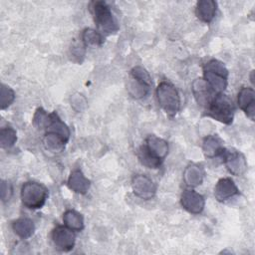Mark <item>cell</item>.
<instances>
[{"label":"cell","mask_w":255,"mask_h":255,"mask_svg":"<svg viewBox=\"0 0 255 255\" xmlns=\"http://www.w3.org/2000/svg\"><path fill=\"white\" fill-rule=\"evenodd\" d=\"M90 11L101 34H115L119 30V23L110 6L105 1H93L90 3Z\"/></svg>","instance_id":"6da1fadb"},{"label":"cell","mask_w":255,"mask_h":255,"mask_svg":"<svg viewBox=\"0 0 255 255\" xmlns=\"http://www.w3.org/2000/svg\"><path fill=\"white\" fill-rule=\"evenodd\" d=\"M228 70L219 60H209L203 66V79L216 93L221 94L227 87Z\"/></svg>","instance_id":"7a4b0ae2"},{"label":"cell","mask_w":255,"mask_h":255,"mask_svg":"<svg viewBox=\"0 0 255 255\" xmlns=\"http://www.w3.org/2000/svg\"><path fill=\"white\" fill-rule=\"evenodd\" d=\"M156 99L160 108L169 117H174L180 109V96L177 89L169 82L163 81L156 88Z\"/></svg>","instance_id":"3957f363"},{"label":"cell","mask_w":255,"mask_h":255,"mask_svg":"<svg viewBox=\"0 0 255 255\" xmlns=\"http://www.w3.org/2000/svg\"><path fill=\"white\" fill-rule=\"evenodd\" d=\"M207 109V116L225 125H230L233 122L235 108L232 100L223 93L217 94Z\"/></svg>","instance_id":"277c9868"},{"label":"cell","mask_w":255,"mask_h":255,"mask_svg":"<svg viewBox=\"0 0 255 255\" xmlns=\"http://www.w3.org/2000/svg\"><path fill=\"white\" fill-rule=\"evenodd\" d=\"M21 201L29 209L41 208L48 197L47 188L36 181H27L21 187Z\"/></svg>","instance_id":"5b68a950"},{"label":"cell","mask_w":255,"mask_h":255,"mask_svg":"<svg viewBox=\"0 0 255 255\" xmlns=\"http://www.w3.org/2000/svg\"><path fill=\"white\" fill-rule=\"evenodd\" d=\"M74 232L75 231L65 225L56 226L51 233V238L55 247L62 252L72 250L76 242V235Z\"/></svg>","instance_id":"8992f818"},{"label":"cell","mask_w":255,"mask_h":255,"mask_svg":"<svg viewBox=\"0 0 255 255\" xmlns=\"http://www.w3.org/2000/svg\"><path fill=\"white\" fill-rule=\"evenodd\" d=\"M221 156L223 157V162L227 170L235 175L239 176L245 173L247 170V161L243 153L235 149H224Z\"/></svg>","instance_id":"52a82bcc"},{"label":"cell","mask_w":255,"mask_h":255,"mask_svg":"<svg viewBox=\"0 0 255 255\" xmlns=\"http://www.w3.org/2000/svg\"><path fill=\"white\" fill-rule=\"evenodd\" d=\"M131 189L138 198L148 200L155 195L156 185L147 175L136 174L131 179Z\"/></svg>","instance_id":"ba28073f"},{"label":"cell","mask_w":255,"mask_h":255,"mask_svg":"<svg viewBox=\"0 0 255 255\" xmlns=\"http://www.w3.org/2000/svg\"><path fill=\"white\" fill-rule=\"evenodd\" d=\"M181 206L192 214H199L203 211L205 206V199L203 195L193 189H185L180 195Z\"/></svg>","instance_id":"9c48e42d"},{"label":"cell","mask_w":255,"mask_h":255,"mask_svg":"<svg viewBox=\"0 0 255 255\" xmlns=\"http://www.w3.org/2000/svg\"><path fill=\"white\" fill-rule=\"evenodd\" d=\"M192 93L196 103L207 108L213 98L217 95L204 81L203 78H197L192 83Z\"/></svg>","instance_id":"30bf717a"},{"label":"cell","mask_w":255,"mask_h":255,"mask_svg":"<svg viewBox=\"0 0 255 255\" xmlns=\"http://www.w3.org/2000/svg\"><path fill=\"white\" fill-rule=\"evenodd\" d=\"M143 146L158 161L162 162L168 153V143L165 139L154 134L146 136Z\"/></svg>","instance_id":"8fae6325"},{"label":"cell","mask_w":255,"mask_h":255,"mask_svg":"<svg viewBox=\"0 0 255 255\" xmlns=\"http://www.w3.org/2000/svg\"><path fill=\"white\" fill-rule=\"evenodd\" d=\"M237 103L245 115L254 121L255 116V92L250 87H242L238 93Z\"/></svg>","instance_id":"7c38bea8"},{"label":"cell","mask_w":255,"mask_h":255,"mask_svg":"<svg viewBox=\"0 0 255 255\" xmlns=\"http://www.w3.org/2000/svg\"><path fill=\"white\" fill-rule=\"evenodd\" d=\"M238 193V187L229 177L220 178L214 187V196L219 202L226 201Z\"/></svg>","instance_id":"4fadbf2b"},{"label":"cell","mask_w":255,"mask_h":255,"mask_svg":"<svg viewBox=\"0 0 255 255\" xmlns=\"http://www.w3.org/2000/svg\"><path fill=\"white\" fill-rule=\"evenodd\" d=\"M224 149L223 140L217 134H209L204 137L202 142V151L206 157L213 158L221 156Z\"/></svg>","instance_id":"5bb4252c"},{"label":"cell","mask_w":255,"mask_h":255,"mask_svg":"<svg viewBox=\"0 0 255 255\" xmlns=\"http://www.w3.org/2000/svg\"><path fill=\"white\" fill-rule=\"evenodd\" d=\"M68 187L78 194H85L88 192L91 186V181L84 175L80 169H76L71 172L68 181Z\"/></svg>","instance_id":"9a60e30c"},{"label":"cell","mask_w":255,"mask_h":255,"mask_svg":"<svg viewBox=\"0 0 255 255\" xmlns=\"http://www.w3.org/2000/svg\"><path fill=\"white\" fill-rule=\"evenodd\" d=\"M216 11L217 3L213 0H200L195 6L196 17L204 23H210L214 19Z\"/></svg>","instance_id":"2e32d148"},{"label":"cell","mask_w":255,"mask_h":255,"mask_svg":"<svg viewBox=\"0 0 255 255\" xmlns=\"http://www.w3.org/2000/svg\"><path fill=\"white\" fill-rule=\"evenodd\" d=\"M46 132H55L60 135L66 142H68L70 138V129L68 126L61 120L59 115L56 112L50 113L49 123L46 128Z\"/></svg>","instance_id":"e0dca14e"},{"label":"cell","mask_w":255,"mask_h":255,"mask_svg":"<svg viewBox=\"0 0 255 255\" xmlns=\"http://www.w3.org/2000/svg\"><path fill=\"white\" fill-rule=\"evenodd\" d=\"M204 169L201 165L196 163H191L186 166L183 172V180L185 184L189 187H195L202 183L204 179Z\"/></svg>","instance_id":"ac0fdd59"},{"label":"cell","mask_w":255,"mask_h":255,"mask_svg":"<svg viewBox=\"0 0 255 255\" xmlns=\"http://www.w3.org/2000/svg\"><path fill=\"white\" fill-rule=\"evenodd\" d=\"M150 87H151V85H149L139 79L129 76V79H128V85H127V90L132 98L142 99L145 96H147V94L149 93Z\"/></svg>","instance_id":"d6986e66"},{"label":"cell","mask_w":255,"mask_h":255,"mask_svg":"<svg viewBox=\"0 0 255 255\" xmlns=\"http://www.w3.org/2000/svg\"><path fill=\"white\" fill-rule=\"evenodd\" d=\"M12 228L15 234L22 239H27L31 237L35 232L34 222L27 217H22L15 220L12 223Z\"/></svg>","instance_id":"ffe728a7"},{"label":"cell","mask_w":255,"mask_h":255,"mask_svg":"<svg viewBox=\"0 0 255 255\" xmlns=\"http://www.w3.org/2000/svg\"><path fill=\"white\" fill-rule=\"evenodd\" d=\"M63 222L65 226L72 229L73 231H81L85 226L84 216L74 209H69L64 212Z\"/></svg>","instance_id":"44dd1931"},{"label":"cell","mask_w":255,"mask_h":255,"mask_svg":"<svg viewBox=\"0 0 255 255\" xmlns=\"http://www.w3.org/2000/svg\"><path fill=\"white\" fill-rule=\"evenodd\" d=\"M66 143L67 142L55 132H46L43 137V144L45 148L54 153L63 151Z\"/></svg>","instance_id":"7402d4cb"},{"label":"cell","mask_w":255,"mask_h":255,"mask_svg":"<svg viewBox=\"0 0 255 255\" xmlns=\"http://www.w3.org/2000/svg\"><path fill=\"white\" fill-rule=\"evenodd\" d=\"M81 41L87 47L89 45L101 46L104 43L103 34L92 28H86L81 35Z\"/></svg>","instance_id":"603a6c76"},{"label":"cell","mask_w":255,"mask_h":255,"mask_svg":"<svg viewBox=\"0 0 255 255\" xmlns=\"http://www.w3.org/2000/svg\"><path fill=\"white\" fill-rule=\"evenodd\" d=\"M17 141V132L12 127L2 128L0 130V144L2 148H10Z\"/></svg>","instance_id":"cb8c5ba5"},{"label":"cell","mask_w":255,"mask_h":255,"mask_svg":"<svg viewBox=\"0 0 255 255\" xmlns=\"http://www.w3.org/2000/svg\"><path fill=\"white\" fill-rule=\"evenodd\" d=\"M137 157L139 159V161L141 162V164H143L144 166L148 167V168H157L160 166L161 162L158 161L157 159H155L143 146V144L138 148L137 150Z\"/></svg>","instance_id":"d4e9b609"},{"label":"cell","mask_w":255,"mask_h":255,"mask_svg":"<svg viewBox=\"0 0 255 255\" xmlns=\"http://www.w3.org/2000/svg\"><path fill=\"white\" fill-rule=\"evenodd\" d=\"M49 119L50 114H48L43 108H38L33 116V125L37 129H46Z\"/></svg>","instance_id":"484cf974"},{"label":"cell","mask_w":255,"mask_h":255,"mask_svg":"<svg viewBox=\"0 0 255 255\" xmlns=\"http://www.w3.org/2000/svg\"><path fill=\"white\" fill-rule=\"evenodd\" d=\"M15 100L14 91L7 85H1V109L5 110L11 106Z\"/></svg>","instance_id":"4316f807"},{"label":"cell","mask_w":255,"mask_h":255,"mask_svg":"<svg viewBox=\"0 0 255 255\" xmlns=\"http://www.w3.org/2000/svg\"><path fill=\"white\" fill-rule=\"evenodd\" d=\"M12 193H13V188H12L11 183L9 181L2 180V183H1V198H2V201L3 202L8 201L11 198Z\"/></svg>","instance_id":"83f0119b"},{"label":"cell","mask_w":255,"mask_h":255,"mask_svg":"<svg viewBox=\"0 0 255 255\" xmlns=\"http://www.w3.org/2000/svg\"><path fill=\"white\" fill-rule=\"evenodd\" d=\"M71 105L73 106V108L77 111H82L86 108L87 106V101L86 99L82 96V95H79V94H76L74 95L72 98H71Z\"/></svg>","instance_id":"f1b7e54d"},{"label":"cell","mask_w":255,"mask_h":255,"mask_svg":"<svg viewBox=\"0 0 255 255\" xmlns=\"http://www.w3.org/2000/svg\"><path fill=\"white\" fill-rule=\"evenodd\" d=\"M85 48L86 46L84 45V43L81 41V43H74L71 47V52H72V56L76 57V58H80V57H84L85 55Z\"/></svg>","instance_id":"f546056e"}]
</instances>
